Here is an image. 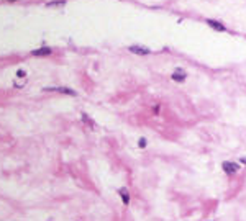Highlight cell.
Instances as JSON below:
<instances>
[{
	"instance_id": "1",
	"label": "cell",
	"mask_w": 246,
	"mask_h": 221,
	"mask_svg": "<svg viewBox=\"0 0 246 221\" xmlns=\"http://www.w3.org/2000/svg\"><path fill=\"white\" fill-rule=\"evenodd\" d=\"M222 169L223 172L227 174V175H235V174H238L240 172V164L238 162H231V160H223L222 162Z\"/></svg>"
},
{
	"instance_id": "2",
	"label": "cell",
	"mask_w": 246,
	"mask_h": 221,
	"mask_svg": "<svg viewBox=\"0 0 246 221\" xmlns=\"http://www.w3.org/2000/svg\"><path fill=\"white\" fill-rule=\"evenodd\" d=\"M187 71L182 67H176L172 71V74H171V79L174 80V82H177V84H182V82H185L187 80Z\"/></svg>"
},
{
	"instance_id": "3",
	"label": "cell",
	"mask_w": 246,
	"mask_h": 221,
	"mask_svg": "<svg viewBox=\"0 0 246 221\" xmlns=\"http://www.w3.org/2000/svg\"><path fill=\"white\" fill-rule=\"evenodd\" d=\"M128 51L133 54H138V56H149L151 54V49L148 46H143V44H131L128 46Z\"/></svg>"
},
{
	"instance_id": "4",
	"label": "cell",
	"mask_w": 246,
	"mask_h": 221,
	"mask_svg": "<svg viewBox=\"0 0 246 221\" xmlns=\"http://www.w3.org/2000/svg\"><path fill=\"white\" fill-rule=\"evenodd\" d=\"M205 25L207 26H210L213 31H218V33H227L228 28L223 25V23L217 21V20H212V18H205Z\"/></svg>"
},
{
	"instance_id": "5",
	"label": "cell",
	"mask_w": 246,
	"mask_h": 221,
	"mask_svg": "<svg viewBox=\"0 0 246 221\" xmlns=\"http://www.w3.org/2000/svg\"><path fill=\"white\" fill-rule=\"evenodd\" d=\"M44 90L48 92H61V93H66V95H77L74 90H71V88H66V87H46Z\"/></svg>"
},
{
	"instance_id": "6",
	"label": "cell",
	"mask_w": 246,
	"mask_h": 221,
	"mask_svg": "<svg viewBox=\"0 0 246 221\" xmlns=\"http://www.w3.org/2000/svg\"><path fill=\"white\" fill-rule=\"evenodd\" d=\"M118 195H120V198H122V202L125 203V206L130 205V192H128V188H125V187L118 188Z\"/></svg>"
},
{
	"instance_id": "7",
	"label": "cell",
	"mask_w": 246,
	"mask_h": 221,
	"mask_svg": "<svg viewBox=\"0 0 246 221\" xmlns=\"http://www.w3.org/2000/svg\"><path fill=\"white\" fill-rule=\"evenodd\" d=\"M31 54L33 56H49L51 54V48H39V49H35V51H31Z\"/></svg>"
},
{
	"instance_id": "8",
	"label": "cell",
	"mask_w": 246,
	"mask_h": 221,
	"mask_svg": "<svg viewBox=\"0 0 246 221\" xmlns=\"http://www.w3.org/2000/svg\"><path fill=\"white\" fill-rule=\"evenodd\" d=\"M82 121H84V123H87V125L90 126V128H95V123L92 121V118H90V116H89V115L82 113Z\"/></svg>"
},
{
	"instance_id": "9",
	"label": "cell",
	"mask_w": 246,
	"mask_h": 221,
	"mask_svg": "<svg viewBox=\"0 0 246 221\" xmlns=\"http://www.w3.org/2000/svg\"><path fill=\"white\" fill-rule=\"evenodd\" d=\"M146 146H148V139H146V138H139V139H138V148L139 149H144Z\"/></svg>"
},
{
	"instance_id": "10",
	"label": "cell",
	"mask_w": 246,
	"mask_h": 221,
	"mask_svg": "<svg viewBox=\"0 0 246 221\" xmlns=\"http://www.w3.org/2000/svg\"><path fill=\"white\" fill-rule=\"evenodd\" d=\"M66 0H54V2H51V4H48V7H56V5H64Z\"/></svg>"
},
{
	"instance_id": "11",
	"label": "cell",
	"mask_w": 246,
	"mask_h": 221,
	"mask_svg": "<svg viewBox=\"0 0 246 221\" xmlns=\"http://www.w3.org/2000/svg\"><path fill=\"white\" fill-rule=\"evenodd\" d=\"M240 164L246 165V156H245V157H240Z\"/></svg>"
},
{
	"instance_id": "12",
	"label": "cell",
	"mask_w": 246,
	"mask_h": 221,
	"mask_svg": "<svg viewBox=\"0 0 246 221\" xmlns=\"http://www.w3.org/2000/svg\"><path fill=\"white\" fill-rule=\"evenodd\" d=\"M16 76H18V77H25V71H18V72H16Z\"/></svg>"
},
{
	"instance_id": "13",
	"label": "cell",
	"mask_w": 246,
	"mask_h": 221,
	"mask_svg": "<svg viewBox=\"0 0 246 221\" xmlns=\"http://www.w3.org/2000/svg\"><path fill=\"white\" fill-rule=\"evenodd\" d=\"M8 2H16V0H8Z\"/></svg>"
}]
</instances>
